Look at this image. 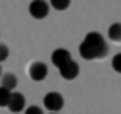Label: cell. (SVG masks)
Masks as SVG:
<instances>
[{
	"instance_id": "3",
	"label": "cell",
	"mask_w": 121,
	"mask_h": 114,
	"mask_svg": "<svg viewBox=\"0 0 121 114\" xmlns=\"http://www.w3.org/2000/svg\"><path fill=\"white\" fill-rule=\"evenodd\" d=\"M29 14L31 17L34 19H44L48 14H50V5H48L44 0H33L29 4Z\"/></svg>"
},
{
	"instance_id": "14",
	"label": "cell",
	"mask_w": 121,
	"mask_h": 114,
	"mask_svg": "<svg viewBox=\"0 0 121 114\" xmlns=\"http://www.w3.org/2000/svg\"><path fill=\"white\" fill-rule=\"evenodd\" d=\"M24 114H43V109L38 107V106H31V107L26 109V112Z\"/></svg>"
},
{
	"instance_id": "6",
	"label": "cell",
	"mask_w": 121,
	"mask_h": 114,
	"mask_svg": "<svg viewBox=\"0 0 121 114\" xmlns=\"http://www.w3.org/2000/svg\"><path fill=\"white\" fill-rule=\"evenodd\" d=\"M78 72H80L78 63L72 60L70 63H67L65 67L60 68V75H61V78H65V80H73V78L78 77Z\"/></svg>"
},
{
	"instance_id": "13",
	"label": "cell",
	"mask_w": 121,
	"mask_h": 114,
	"mask_svg": "<svg viewBox=\"0 0 121 114\" xmlns=\"http://www.w3.org/2000/svg\"><path fill=\"white\" fill-rule=\"evenodd\" d=\"M7 58H9V48L0 43V61H5Z\"/></svg>"
},
{
	"instance_id": "11",
	"label": "cell",
	"mask_w": 121,
	"mask_h": 114,
	"mask_svg": "<svg viewBox=\"0 0 121 114\" xmlns=\"http://www.w3.org/2000/svg\"><path fill=\"white\" fill-rule=\"evenodd\" d=\"M50 5L55 10H67L70 7V0H50Z\"/></svg>"
},
{
	"instance_id": "7",
	"label": "cell",
	"mask_w": 121,
	"mask_h": 114,
	"mask_svg": "<svg viewBox=\"0 0 121 114\" xmlns=\"http://www.w3.org/2000/svg\"><path fill=\"white\" fill-rule=\"evenodd\" d=\"M9 111L10 112H21L26 109V97L19 92H12V97H10V102H9Z\"/></svg>"
},
{
	"instance_id": "10",
	"label": "cell",
	"mask_w": 121,
	"mask_h": 114,
	"mask_svg": "<svg viewBox=\"0 0 121 114\" xmlns=\"http://www.w3.org/2000/svg\"><path fill=\"white\" fill-rule=\"evenodd\" d=\"M10 97H12V90L5 87H0V107H7L10 102Z\"/></svg>"
},
{
	"instance_id": "16",
	"label": "cell",
	"mask_w": 121,
	"mask_h": 114,
	"mask_svg": "<svg viewBox=\"0 0 121 114\" xmlns=\"http://www.w3.org/2000/svg\"><path fill=\"white\" fill-rule=\"evenodd\" d=\"M50 114H56V112H50Z\"/></svg>"
},
{
	"instance_id": "9",
	"label": "cell",
	"mask_w": 121,
	"mask_h": 114,
	"mask_svg": "<svg viewBox=\"0 0 121 114\" xmlns=\"http://www.w3.org/2000/svg\"><path fill=\"white\" fill-rule=\"evenodd\" d=\"M108 36L111 41L114 43H121V22H114L111 24L109 29H108Z\"/></svg>"
},
{
	"instance_id": "15",
	"label": "cell",
	"mask_w": 121,
	"mask_h": 114,
	"mask_svg": "<svg viewBox=\"0 0 121 114\" xmlns=\"http://www.w3.org/2000/svg\"><path fill=\"white\" fill-rule=\"evenodd\" d=\"M0 77H2V70H0Z\"/></svg>"
},
{
	"instance_id": "2",
	"label": "cell",
	"mask_w": 121,
	"mask_h": 114,
	"mask_svg": "<svg viewBox=\"0 0 121 114\" xmlns=\"http://www.w3.org/2000/svg\"><path fill=\"white\" fill-rule=\"evenodd\" d=\"M43 104H44V107L48 111L58 112L63 107V104H65V99H63V95L60 92H48L44 95V99H43Z\"/></svg>"
},
{
	"instance_id": "12",
	"label": "cell",
	"mask_w": 121,
	"mask_h": 114,
	"mask_svg": "<svg viewBox=\"0 0 121 114\" xmlns=\"http://www.w3.org/2000/svg\"><path fill=\"white\" fill-rule=\"evenodd\" d=\"M111 67L116 73H121V53L112 56V61H111Z\"/></svg>"
},
{
	"instance_id": "1",
	"label": "cell",
	"mask_w": 121,
	"mask_h": 114,
	"mask_svg": "<svg viewBox=\"0 0 121 114\" xmlns=\"http://www.w3.org/2000/svg\"><path fill=\"white\" fill-rule=\"evenodd\" d=\"M78 53L84 60H102L109 53V46L104 41V38L99 32H89L84 38V41L78 46Z\"/></svg>"
},
{
	"instance_id": "5",
	"label": "cell",
	"mask_w": 121,
	"mask_h": 114,
	"mask_svg": "<svg viewBox=\"0 0 121 114\" xmlns=\"http://www.w3.org/2000/svg\"><path fill=\"white\" fill-rule=\"evenodd\" d=\"M72 61V56H70V51L65 50V48H58V50H55L51 53V63L55 65L56 68H61V67H65L67 63Z\"/></svg>"
},
{
	"instance_id": "8",
	"label": "cell",
	"mask_w": 121,
	"mask_h": 114,
	"mask_svg": "<svg viewBox=\"0 0 121 114\" xmlns=\"http://www.w3.org/2000/svg\"><path fill=\"white\" fill-rule=\"evenodd\" d=\"M0 87H5V89H9V90H14V89L17 87V77H15L14 73H10V72L4 73V75L0 77Z\"/></svg>"
},
{
	"instance_id": "4",
	"label": "cell",
	"mask_w": 121,
	"mask_h": 114,
	"mask_svg": "<svg viewBox=\"0 0 121 114\" xmlns=\"http://www.w3.org/2000/svg\"><path fill=\"white\" fill-rule=\"evenodd\" d=\"M27 75L33 78L34 82L44 80L46 75H48V67H46V63H43V61H34V63H31L29 68H27Z\"/></svg>"
}]
</instances>
